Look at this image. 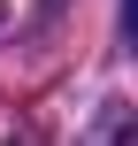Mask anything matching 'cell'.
I'll return each mask as SVG.
<instances>
[{
	"label": "cell",
	"instance_id": "cell-1",
	"mask_svg": "<svg viewBox=\"0 0 138 146\" xmlns=\"http://www.w3.org/2000/svg\"><path fill=\"white\" fill-rule=\"evenodd\" d=\"M123 131H131V115H123V108H108V123H100V139H92V146H123Z\"/></svg>",
	"mask_w": 138,
	"mask_h": 146
}]
</instances>
